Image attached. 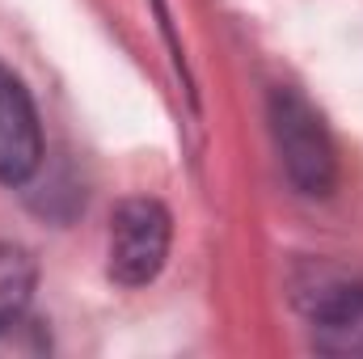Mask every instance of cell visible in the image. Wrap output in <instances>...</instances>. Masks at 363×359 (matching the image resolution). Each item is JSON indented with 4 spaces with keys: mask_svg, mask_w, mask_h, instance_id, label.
Returning <instances> with one entry per match:
<instances>
[{
    "mask_svg": "<svg viewBox=\"0 0 363 359\" xmlns=\"http://www.w3.org/2000/svg\"><path fill=\"white\" fill-rule=\"evenodd\" d=\"M296 304L313 326V347L321 355H363V279L330 267H308L296 279Z\"/></svg>",
    "mask_w": 363,
    "mask_h": 359,
    "instance_id": "cell-2",
    "label": "cell"
},
{
    "mask_svg": "<svg viewBox=\"0 0 363 359\" xmlns=\"http://www.w3.org/2000/svg\"><path fill=\"white\" fill-rule=\"evenodd\" d=\"M47 351H51V338H47L38 317H30L26 309L0 317V359H26V355H47Z\"/></svg>",
    "mask_w": 363,
    "mask_h": 359,
    "instance_id": "cell-6",
    "label": "cell"
},
{
    "mask_svg": "<svg viewBox=\"0 0 363 359\" xmlns=\"http://www.w3.org/2000/svg\"><path fill=\"white\" fill-rule=\"evenodd\" d=\"M271 131L291 186L300 194H330L338 182V157L330 131L321 127V114L296 89L271 93Z\"/></svg>",
    "mask_w": 363,
    "mask_h": 359,
    "instance_id": "cell-1",
    "label": "cell"
},
{
    "mask_svg": "<svg viewBox=\"0 0 363 359\" xmlns=\"http://www.w3.org/2000/svg\"><path fill=\"white\" fill-rule=\"evenodd\" d=\"M174 241V220L157 199H123L110 216V241H106V270L123 287L152 283Z\"/></svg>",
    "mask_w": 363,
    "mask_h": 359,
    "instance_id": "cell-3",
    "label": "cell"
},
{
    "mask_svg": "<svg viewBox=\"0 0 363 359\" xmlns=\"http://www.w3.org/2000/svg\"><path fill=\"white\" fill-rule=\"evenodd\" d=\"M43 161V127L26 85L0 64V182L21 186Z\"/></svg>",
    "mask_w": 363,
    "mask_h": 359,
    "instance_id": "cell-4",
    "label": "cell"
},
{
    "mask_svg": "<svg viewBox=\"0 0 363 359\" xmlns=\"http://www.w3.org/2000/svg\"><path fill=\"white\" fill-rule=\"evenodd\" d=\"M34 283H38L34 254L21 250V245H13V241H0V317L21 313L30 304Z\"/></svg>",
    "mask_w": 363,
    "mask_h": 359,
    "instance_id": "cell-5",
    "label": "cell"
}]
</instances>
